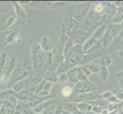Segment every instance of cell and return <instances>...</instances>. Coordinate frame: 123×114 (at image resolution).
<instances>
[{"instance_id":"cell-34","label":"cell","mask_w":123,"mask_h":114,"mask_svg":"<svg viewBox=\"0 0 123 114\" xmlns=\"http://www.w3.org/2000/svg\"><path fill=\"white\" fill-rule=\"evenodd\" d=\"M86 66L90 69V70L91 71L92 73H95V74L99 73L100 68H101L99 64H96V63L91 62V63H90V64H87Z\"/></svg>"},{"instance_id":"cell-49","label":"cell","mask_w":123,"mask_h":114,"mask_svg":"<svg viewBox=\"0 0 123 114\" xmlns=\"http://www.w3.org/2000/svg\"><path fill=\"white\" fill-rule=\"evenodd\" d=\"M2 107V101L0 100V109H1Z\"/></svg>"},{"instance_id":"cell-4","label":"cell","mask_w":123,"mask_h":114,"mask_svg":"<svg viewBox=\"0 0 123 114\" xmlns=\"http://www.w3.org/2000/svg\"><path fill=\"white\" fill-rule=\"evenodd\" d=\"M103 24L101 22H97L92 21L91 18H90L89 17H86L82 22H80V28L83 30V31L86 32L90 37L92 34V33L94 32L97 28H98L100 25Z\"/></svg>"},{"instance_id":"cell-13","label":"cell","mask_w":123,"mask_h":114,"mask_svg":"<svg viewBox=\"0 0 123 114\" xmlns=\"http://www.w3.org/2000/svg\"><path fill=\"white\" fill-rule=\"evenodd\" d=\"M21 41V33L19 31H11L6 34V37L4 40L3 46H6L8 44H10L12 43H17V42Z\"/></svg>"},{"instance_id":"cell-50","label":"cell","mask_w":123,"mask_h":114,"mask_svg":"<svg viewBox=\"0 0 123 114\" xmlns=\"http://www.w3.org/2000/svg\"><path fill=\"white\" fill-rule=\"evenodd\" d=\"M78 114H86V113H83V112H79Z\"/></svg>"},{"instance_id":"cell-47","label":"cell","mask_w":123,"mask_h":114,"mask_svg":"<svg viewBox=\"0 0 123 114\" xmlns=\"http://www.w3.org/2000/svg\"><path fill=\"white\" fill-rule=\"evenodd\" d=\"M20 4H24V5H29V4L31 3V2H29V1H20L19 2Z\"/></svg>"},{"instance_id":"cell-11","label":"cell","mask_w":123,"mask_h":114,"mask_svg":"<svg viewBox=\"0 0 123 114\" xmlns=\"http://www.w3.org/2000/svg\"><path fill=\"white\" fill-rule=\"evenodd\" d=\"M103 50H102L100 52H97V53H89L84 54V56L82 59V61L80 62L79 66L86 65L87 64H90V63L96 60V59H99L101 56H103Z\"/></svg>"},{"instance_id":"cell-48","label":"cell","mask_w":123,"mask_h":114,"mask_svg":"<svg viewBox=\"0 0 123 114\" xmlns=\"http://www.w3.org/2000/svg\"><path fill=\"white\" fill-rule=\"evenodd\" d=\"M119 38H121V39H122L123 40V28L122 29V31H120V33H119V34H118V36Z\"/></svg>"},{"instance_id":"cell-24","label":"cell","mask_w":123,"mask_h":114,"mask_svg":"<svg viewBox=\"0 0 123 114\" xmlns=\"http://www.w3.org/2000/svg\"><path fill=\"white\" fill-rule=\"evenodd\" d=\"M77 71H78V66L70 69L67 73L69 78V81L74 83L75 84L79 82L78 77H77Z\"/></svg>"},{"instance_id":"cell-20","label":"cell","mask_w":123,"mask_h":114,"mask_svg":"<svg viewBox=\"0 0 123 114\" xmlns=\"http://www.w3.org/2000/svg\"><path fill=\"white\" fill-rule=\"evenodd\" d=\"M13 5H14V10L15 14L17 15V16L19 17L20 18L25 19L27 18V13L26 11H25V9L23 8V7L21 5V4L18 2H13Z\"/></svg>"},{"instance_id":"cell-15","label":"cell","mask_w":123,"mask_h":114,"mask_svg":"<svg viewBox=\"0 0 123 114\" xmlns=\"http://www.w3.org/2000/svg\"><path fill=\"white\" fill-rule=\"evenodd\" d=\"M64 61H65V57L63 55H57V56H55L53 64L47 72L55 73L57 69H58V67L60 66L63 62H64Z\"/></svg>"},{"instance_id":"cell-17","label":"cell","mask_w":123,"mask_h":114,"mask_svg":"<svg viewBox=\"0 0 123 114\" xmlns=\"http://www.w3.org/2000/svg\"><path fill=\"white\" fill-rule=\"evenodd\" d=\"M40 45L41 46V49L44 52H50L53 51L54 49V46L52 43V41L50 40V38L48 37L44 36L41 38Z\"/></svg>"},{"instance_id":"cell-16","label":"cell","mask_w":123,"mask_h":114,"mask_svg":"<svg viewBox=\"0 0 123 114\" xmlns=\"http://www.w3.org/2000/svg\"><path fill=\"white\" fill-rule=\"evenodd\" d=\"M31 60H32V65L34 69L39 68V67L42 65L44 66V60H45V52L43 51L41 53L37 54V56L31 57Z\"/></svg>"},{"instance_id":"cell-35","label":"cell","mask_w":123,"mask_h":114,"mask_svg":"<svg viewBox=\"0 0 123 114\" xmlns=\"http://www.w3.org/2000/svg\"><path fill=\"white\" fill-rule=\"evenodd\" d=\"M99 75L101 78L103 80V81H107L109 78V69L107 67H101L100 68V71H99Z\"/></svg>"},{"instance_id":"cell-1","label":"cell","mask_w":123,"mask_h":114,"mask_svg":"<svg viewBox=\"0 0 123 114\" xmlns=\"http://www.w3.org/2000/svg\"><path fill=\"white\" fill-rule=\"evenodd\" d=\"M91 8L92 5L86 2L74 4L67 10V16L72 17L80 22L87 16Z\"/></svg>"},{"instance_id":"cell-31","label":"cell","mask_w":123,"mask_h":114,"mask_svg":"<svg viewBox=\"0 0 123 114\" xmlns=\"http://www.w3.org/2000/svg\"><path fill=\"white\" fill-rule=\"evenodd\" d=\"M87 17H89L90 18H91L92 21H94V22H99L101 21V18H102V15L99 14V13H97L93 9H91L89 11V13L87 15Z\"/></svg>"},{"instance_id":"cell-6","label":"cell","mask_w":123,"mask_h":114,"mask_svg":"<svg viewBox=\"0 0 123 114\" xmlns=\"http://www.w3.org/2000/svg\"><path fill=\"white\" fill-rule=\"evenodd\" d=\"M17 17L18 16L15 14V10H12L8 12V13H7L2 19L1 31H7L8 29L15 23V22L17 19Z\"/></svg>"},{"instance_id":"cell-26","label":"cell","mask_w":123,"mask_h":114,"mask_svg":"<svg viewBox=\"0 0 123 114\" xmlns=\"http://www.w3.org/2000/svg\"><path fill=\"white\" fill-rule=\"evenodd\" d=\"M41 52H43V50L41 49V46L40 45V43H37V42H35L31 45V49H30V53H31V57L35 56L37 54L41 53Z\"/></svg>"},{"instance_id":"cell-45","label":"cell","mask_w":123,"mask_h":114,"mask_svg":"<svg viewBox=\"0 0 123 114\" xmlns=\"http://www.w3.org/2000/svg\"><path fill=\"white\" fill-rule=\"evenodd\" d=\"M103 108L104 107H99V106H94V107H92V111L95 114H101Z\"/></svg>"},{"instance_id":"cell-5","label":"cell","mask_w":123,"mask_h":114,"mask_svg":"<svg viewBox=\"0 0 123 114\" xmlns=\"http://www.w3.org/2000/svg\"><path fill=\"white\" fill-rule=\"evenodd\" d=\"M80 23L78 21L74 19V18L70 16H66L63 19L61 23V30L62 33H67V32H70L72 31L77 30L80 28Z\"/></svg>"},{"instance_id":"cell-36","label":"cell","mask_w":123,"mask_h":114,"mask_svg":"<svg viewBox=\"0 0 123 114\" xmlns=\"http://www.w3.org/2000/svg\"><path fill=\"white\" fill-rule=\"evenodd\" d=\"M122 22H123V13L119 11H118L116 12V14L115 15V16H114L112 24H120Z\"/></svg>"},{"instance_id":"cell-12","label":"cell","mask_w":123,"mask_h":114,"mask_svg":"<svg viewBox=\"0 0 123 114\" xmlns=\"http://www.w3.org/2000/svg\"><path fill=\"white\" fill-rule=\"evenodd\" d=\"M84 56V52L83 49V45H74L73 51H72L70 59L73 60L77 64L80 65V62L82 61V59Z\"/></svg>"},{"instance_id":"cell-3","label":"cell","mask_w":123,"mask_h":114,"mask_svg":"<svg viewBox=\"0 0 123 114\" xmlns=\"http://www.w3.org/2000/svg\"><path fill=\"white\" fill-rule=\"evenodd\" d=\"M67 35L73 40L74 45H83L90 35L80 28L67 33Z\"/></svg>"},{"instance_id":"cell-28","label":"cell","mask_w":123,"mask_h":114,"mask_svg":"<svg viewBox=\"0 0 123 114\" xmlns=\"http://www.w3.org/2000/svg\"><path fill=\"white\" fill-rule=\"evenodd\" d=\"M21 66L22 67L23 69L25 70H27L28 72H31L33 68V65H32V60H31V58H26L21 62Z\"/></svg>"},{"instance_id":"cell-9","label":"cell","mask_w":123,"mask_h":114,"mask_svg":"<svg viewBox=\"0 0 123 114\" xmlns=\"http://www.w3.org/2000/svg\"><path fill=\"white\" fill-rule=\"evenodd\" d=\"M15 61H16V57L13 56L9 60L6 62V64L5 65V68L3 70V73H2V78L6 81V80L9 79L10 76L12 73V71H14L15 69Z\"/></svg>"},{"instance_id":"cell-10","label":"cell","mask_w":123,"mask_h":114,"mask_svg":"<svg viewBox=\"0 0 123 114\" xmlns=\"http://www.w3.org/2000/svg\"><path fill=\"white\" fill-rule=\"evenodd\" d=\"M54 95H49V96H47V97H43V96H40L38 94H34L30 100L28 101V102H27L26 105L28 107H34L35 108V107H37V105L41 104V103L44 102V101L46 100H50V98H54Z\"/></svg>"},{"instance_id":"cell-46","label":"cell","mask_w":123,"mask_h":114,"mask_svg":"<svg viewBox=\"0 0 123 114\" xmlns=\"http://www.w3.org/2000/svg\"><path fill=\"white\" fill-rule=\"evenodd\" d=\"M115 96L117 98V99L119 101H122L123 100V91H118L117 92L115 93Z\"/></svg>"},{"instance_id":"cell-22","label":"cell","mask_w":123,"mask_h":114,"mask_svg":"<svg viewBox=\"0 0 123 114\" xmlns=\"http://www.w3.org/2000/svg\"><path fill=\"white\" fill-rule=\"evenodd\" d=\"M98 41L99 40H97L96 38H94L92 36H90V37H89L88 39L86 40V41L84 43V44L83 45V49L84 54L86 53L90 49H92Z\"/></svg>"},{"instance_id":"cell-29","label":"cell","mask_w":123,"mask_h":114,"mask_svg":"<svg viewBox=\"0 0 123 114\" xmlns=\"http://www.w3.org/2000/svg\"><path fill=\"white\" fill-rule=\"evenodd\" d=\"M108 28L112 32V33L116 37H117L118 36L120 31H122V29L121 24H108Z\"/></svg>"},{"instance_id":"cell-25","label":"cell","mask_w":123,"mask_h":114,"mask_svg":"<svg viewBox=\"0 0 123 114\" xmlns=\"http://www.w3.org/2000/svg\"><path fill=\"white\" fill-rule=\"evenodd\" d=\"M77 107L80 112L89 113L91 112L92 109V105L88 102H81L77 103Z\"/></svg>"},{"instance_id":"cell-39","label":"cell","mask_w":123,"mask_h":114,"mask_svg":"<svg viewBox=\"0 0 123 114\" xmlns=\"http://www.w3.org/2000/svg\"><path fill=\"white\" fill-rule=\"evenodd\" d=\"M47 81L45 79H42L41 81L37 84V86H36V89H35V94H39L40 93L43 91L44 89V87L45 85V84H46Z\"/></svg>"},{"instance_id":"cell-40","label":"cell","mask_w":123,"mask_h":114,"mask_svg":"<svg viewBox=\"0 0 123 114\" xmlns=\"http://www.w3.org/2000/svg\"><path fill=\"white\" fill-rule=\"evenodd\" d=\"M77 77L79 81H89L88 77H86L84 75V73L82 71L81 69L80 68V66H78V71H77Z\"/></svg>"},{"instance_id":"cell-18","label":"cell","mask_w":123,"mask_h":114,"mask_svg":"<svg viewBox=\"0 0 123 114\" xmlns=\"http://www.w3.org/2000/svg\"><path fill=\"white\" fill-rule=\"evenodd\" d=\"M54 60V55L52 51L45 52V60H44V73L47 72L50 68V66L52 65Z\"/></svg>"},{"instance_id":"cell-43","label":"cell","mask_w":123,"mask_h":114,"mask_svg":"<svg viewBox=\"0 0 123 114\" xmlns=\"http://www.w3.org/2000/svg\"><path fill=\"white\" fill-rule=\"evenodd\" d=\"M113 94H112V92H111V91H105V92H104V93H103V94H102L101 97H102V98H103L104 100H108Z\"/></svg>"},{"instance_id":"cell-52","label":"cell","mask_w":123,"mask_h":114,"mask_svg":"<svg viewBox=\"0 0 123 114\" xmlns=\"http://www.w3.org/2000/svg\"><path fill=\"white\" fill-rule=\"evenodd\" d=\"M0 93H1V92H0Z\"/></svg>"},{"instance_id":"cell-2","label":"cell","mask_w":123,"mask_h":114,"mask_svg":"<svg viewBox=\"0 0 123 114\" xmlns=\"http://www.w3.org/2000/svg\"><path fill=\"white\" fill-rule=\"evenodd\" d=\"M28 76H30V72H28L27 70L23 69L21 66V65H17L14 71H12L9 79L8 80L6 85L8 88H12V87L15 84L18 83L21 81H23L25 78H27Z\"/></svg>"},{"instance_id":"cell-37","label":"cell","mask_w":123,"mask_h":114,"mask_svg":"<svg viewBox=\"0 0 123 114\" xmlns=\"http://www.w3.org/2000/svg\"><path fill=\"white\" fill-rule=\"evenodd\" d=\"M73 93H74V90L70 86H66L64 87H63V89L61 90V94L64 98H69Z\"/></svg>"},{"instance_id":"cell-21","label":"cell","mask_w":123,"mask_h":114,"mask_svg":"<svg viewBox=\"0 0 123 114\" xmlns=\"http://www.w3.org/2000/svg\"><path fill=\"white\" fill-rule=\"evenodd\" d=\"M62 108L64 111H67L71 114H78V113L80 112L77 107V103L73 102H68L63 104Z\"/></svg>"},{"instance_id":"cell-42","label":"cell","mask_w":123,"mask_h":114,"mask_svg":"<svg viewBox=\"0 0 123 114\" xmlns=\"http://www.w3.org/2000/svg\"><path fill=\"white\" fill-rule=\"evenodd\" d=\"M80 68L81 69L82 71L84 73V75L86 76V77H89V76L92 74L91 72V71L90 70V69H89L86 65H81V66H80Z\"/></svg>"},{"instance_id":"cell-30","label":"cell","mask_w":123,"mask_h":114,"mask_svg":"<svg viewBox=\"0 0 123 114\" xmlns=\"http://www.w3.org/2000/svg\"><path fill=\"white\" fill-rule=\"evenodd\" d=\"M70 69H71L69 67V65L67 64V62L64 61V62H63L62 64L58 67V69H57L56 72H55V73H56V75L57 76H59V75H61L62 74L67 73V71H68Z\"/></svg>"},{"instance_id":"cell-8","label":"cell","mask_w":123,"mask_h":114,"mask_svg":"<svg viewBox=\"0 0 123 114\" xmlns=\"http://www.w3.org/2000/svg\"><path fill=\"white\" fill-rule=\"evenodd\" d=\"M68 39H69V37L67 35V33H61V35L58 40L57 43L54 47V49L52 51L54 56H57V55H63V49H64L65 45L67 43V40H68Z\"/></svg>"},{"instance_id":"cell-51","label":"cell","mask_w":123,"mask_h":114,"mask_svg":"<svg viewBox=\"0 0 123 114\" xmlns=\"http://www.w3.org/2000/svg\"><path fill=\"white\" fill-rule=\"evenodd\" d=\"M37 114H44L43 113H37Z\"/></svg>"},{"instance_id":"cell-27","label":"cell","mask_w":123,"mask_h":114,"mask_svg":"<svg viewBox=\"0 0 123 114\" xmlns=\"http://www.w3.org/2000/svg\"><path fill=\"white\" fill-rule=\"evenodd\" d=\"M112 62V59L109 55H103L99 58V65L101 67H107L109 66Z\"/></svg>"},{"instance_id":"cell-23","label":"cell","mask_w":123,"mask_h":114,"mask_svg":"<svg viewBox=\"0 0 123 114\" xmlns=\"http://www.w3.org/2000/svg\"><path fill=\"white\" fill-rule=\"evenodd\" d=\"M74 42L70 38H69L66 45H65L64 49H63V56H64L65 59H68L70 57L72 51H73V49H74Z\"/></svg>"},{"instance_id":"cell-38","label":"cell","mask_w":123,"mask_h":114,"mask_svg":"<svg viewBox=\"0 0 123 114\" xmlns=\"http://www.w3.org/2000/svg\"><path fill=\"white\" fill-rule=\"evenodd\" d=\"M92 9H93L97 13L103 15L105 11V5L103 4H96V5H92Z\"/></svg>"},{"instance_id":"cell-19","label":"cell","mask_w":123,"mask_h":114,"mask_svg":"<svg viewBox=\"0 0 123 114\" xmlns=\"http://www.w3.org/2000/svg\"><path fill=\"white\" fill-rule=\"evenodd\" d=\"M107 28H108V24H102L100 26L92 33L93 34H92L91 36H92L94 38H96L97 40H101V39L104 36L105 33L106 32Z\"/></svg>"},{"instance_id":"cell-32","label":"cell","mask_w":123,"mask_h":114,"mask_svg":"<svg viewBox=\"0 0 123 114\" xmlns=\"http://www.w3.org/2000/svg\"><path fill=\"white\" fill-rule=\"evenodd\" d=\"M7 62V56L6 54L5 53H2L0 55V78H2V73H3V70L5 68V65L6 64Z\"/></svg>"},{"instance_id":"cell-41","label":"cell","mask_w":123,"mask_h":114,"mask_svg":"<svg viewBox=\"0 0 123 114\" xmlns=\"http://www.w3.org/2000/svg\"><path fill=\"white\" fill-rule=\"evenodd\" d=\"M58 78H59V82L61 83V84H65V83H67L69 81V78H68V76H67V73L59 75Z\"/></svg>"},{"instance_id":"cell-14","label":"cell","mask_w":123,"mask_h":114,"mask_svg":"<svg viewBox=\"0 0 123 114\" xmlns=\"http://www.w3.org/2000/svg\"><path fill=\"white\" fill-rule=\"evenodd\" d=\"M115 38H116V37L114 36L112 32L110 31L109 28H107L106 32L105 33L104 36L101 39V42H102V45H103V47L104 49H106L108 46L110 44H111V43L113 41V40L115 39Z\"/></svg>"},{"instance_id":"cell-33","label":"cell","mask_w":123,"mask_h":114,"mask_svg":"<svg viewBox=\"0 0 123 114\" xmlns=\"http://www.w3.org/2000/svg\"><path fill=\"white\" fill-rule=\"evenodd\" d=\"M53 85V84L50 81H47L44 87V89L38 95L40 96H43V97H47V96H49L50 95V89H51V87Z\"/></svg>"},{"instance_id":"cell-44","label":"cell","mask_w":123,"mask_h":114,"mask_svg":"<svg viewBox=\"0 0 123 114\" xmlns=\"http://www.w3.org/2000/svg\"><path fill=\"white\" fill-rule=\"evenodd\" d=\"M116 79L123 86V71H120L116 74Z\"/></svg>"},{"instance_id":"cell-7","label":"cell","mask_w":123,"mask_h":114,"mask_svg":"<svg viewBox=\"0 0 123 114\" xmlns=\"http://www.w3.org/2000/svg\"><path fill=\"white\" fill-rule=\"evenodd\" d=\"M74 91L80 93V94H87V93L95 91V87L90 81H79L75 84Z\"/></svg>"}]
</instances>
